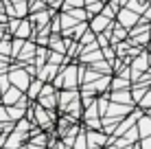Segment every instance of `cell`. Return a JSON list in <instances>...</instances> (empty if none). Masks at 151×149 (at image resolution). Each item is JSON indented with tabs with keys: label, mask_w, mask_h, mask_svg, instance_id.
<instances>
[{
	"label": "cell",
	"mask_w": 151,
	"mask_h": 149,
	"mask_svg": "<svg viewBox=\"0 0 151 149\" xmlns=\"http://www.w3.org/2000/svg\"><path fill=\"white\" fill-rule=\"evenodd\" d=\"M0 9H2V7H0Z\"/></svg>",
	"instance_id": "cell-30"
},
{
	"label": "cell",
	"mask_w": 151,
	"mask_h": 149,
	"mask_svg": "<svg viewBox=\"0 0 151 149\" xmlns=\"http://www.w3.org/2000/svg\"><path fill=\"white\" fill-rule=\"evenodd\" d=\"M110 24H112V20L107 18V15L96 13V15H92V22L88 24V29H90L94 35H99V33H103V31H107V29H110Z\"/></svg>",
	"instance_id": "cell-4"
},
{
	"label": "cell",
	"mask_w": 151,
	"mask_h": 149,
	"mask_svg": "<svg viewBox=\"0 0 151 149\" xmlns=\"http://www.w3.org/2000/svg\"><path fill=\"white\" fill-rule=\"evenodd\" d=\"M42 86H44V81H42L40 77L31 79V83H29V88H27V96H29V101H35V99H37V94H40Z\"/></svg>",
	"instance_id": "cell-11"
},
{
	"label": "cell",
	"mask_w": 151,
	"mask_h": 149,
	"mask_svg": "<svg viewBox=\"0 0 151 149\" xmlns=\"http://www.w3.org/2000/svg\"><path fill=\"white\" fill-rule=\"evenodd\" d=\"M138 138H140L138 127L134 125V127H129V130L123 134V140H118V145H134V143H138Z\"/></svg>",
	"instance_id": "cell-13"
},
{
	"label": "cell",
	"mask_w": 151,
	"mask_h": 149,
	"mask_svg": "<svg viewBox=\"0 0 151 149\" xmlns=\"http://www.w3.org/2000/svg\"><path fill=\"white\" fill-rule=\"evenodd\" d=\"M24 149H44V147H40V145H33V143H31V145H24Z\"/></svg>",
	"instance_id": "cell-24"
},
{
	"label": "cell",
	"mask_w": 151,
	"mask_h": 149,
	"mask_svg": "<svg viewBox=\"0 0 151 149\" xmlns=\"http://www.w3.org/2000/svg\"><path fill=\"white\" fill-rule=\"evenodd\" d=\"M149 42H151V40H149ZM149 50H151V44H149Z\"/></svg>",
	"instance_id": "cell-28"
},
{
	"label": "cell",
	"mask_w": 151,
	"mask_h": 149,
	"mask_svg": "<svg viewBox=\"0 0 151 149\" xmlns=\"http://www.w3.org/2000/svg\"><path fill=\"white\" fill-rule=\"evenodd\" d=\"M9 81H11V86H15V88H20L22 92H27V88H29V83H31V79L33 77L29 75V70L24 68V66H15V68H11L9 70Z\"/></svg>",
	"instance_id": "cell-1"
},
{
	"label": "cell",
	"mask_w": 151,
	"mask_h": 149,
	"mask_svg": "<svg viewBox=\"0 0 151 149\" xmlns=\"http://www.w3.org/2000/svg\"><path fill=\"white\" fill-rule=\"evenodd\" d=\"M88 2H94V0H86V4H88Z\"/></svg>",
	"instance_id": "cell-26"
},
{
	"label": "cell",
	"mask_w": 151,
	"mask_h": 149,
	"mask_svg": "<svg viewBox=\"0 0 151 149\" xmlns=\"http://www.w3.org/2000/svg\"><path fill=\"white\" fill-rule=\"evenodd\" d=\"M75 7H86V0H64L61 2V11H70Z\"/></svg>",
	"instance_id": "cell-18"
},
{
	"label": "cell",
	"mask_w": 151,
	"mask_h": 149,
	"mask_svg": "<svg viewBox=\"0 0 151 149\" xmlns=\"http://www.w3.org/2000/svg\"><path fill=\"white\" fill-rule=\"evenodd\" d=\"M35 101H37L42 107H46V110H55V107H57V88L50 83V81H48V83H44Z\"/></svg>",
	"instance_id": "cell-2"
},
{
	"label": "cell",
	"mask_w": 151,
	"mask_h": 149,
	"mask_svg": "<svg viewBox=\"0 0 151 149\" xmlns=\"http://www.w3.org/2000/svg\"><path fill=\"white\" fill-rule=\"evenodd\" d=\"M61 2H64V0H46V4L53 7V9H61Z\"/></svg>",
	"instance_id": "cell-23"
},
{
	"label": "cell",
	"mask_w": 151,
	"mask_h": 149,
	"mask_svg": "<svg viewBox=\"0 0 151 149\" xmlns=\"http://www.w3.org/2000/svg\"><path fill=\"white\" fill-rule=\"evenodd\" d=\"M22 44H24L22 37H13V40H11V59L18 57V53L22 50Z\"/></svg>",
	"instance_id": "cell-19"
},
{
	"label": "cell",
	"mask_w": 151,
	"mask_h": 149,
	"mask_svg": "<svg viewBox=\"0 0 151 149\" xmlns=\"http://www.w3.org/2000/svg\"><path fill=\"white\" fill-rule=\"evenodd\" d=\"M86 138H88V147H103L105 143H110V138L105 136V132H96V130H90L86 134Z\"/></svg>",
	"instance_id": "cell-6"
},
{
	"label": "cell",
	"mask_w": 151,
	"mask_h": 149,
	"mask_svg": "<svg viewBox=\"0 0 151 149\" xmlns=\"http://www.w3.org/2000/svg\"><path fill=\"white\" fill-rule=\"evenodd\" d=\"M31 31H33L31 22L22 18V20H20V24H18V29L13 31V35H15V37H22V40H29V37H31Z\"/></svg>",
	"instance_id": "cell-10"
},
{
	"label": "cell",
	"mask_w": 151,
	"mask_h": 149,
	"mask_svg": "<svg viewBox=\"0 0 151 149\" xmlns=\"http://www.w3.org/2000/svg\"><path fill=\"white\" fill-rule=\"evenodd\" d=\"M138 134H140V138H145V136H149L151 134V116H147V114H142L138 119Z\"/></svg>",
	"instance_id": "cell-12"
},
{
	"label": "cell",
	"mask_w": 151,
	"mask_h": 149,
	"mask_svg": "<svg viewBox=\"0 0 151 149\" xmlns=\"http://www.w3.org/2000/svg\"><path fill=\"white\" fill-rule=\"evenodd\" d=\"M35 50H37V46H35L33 42H27L24 40V44H22V50L18 53V64L22 66V64H27V61H33V55H35Z\"/></svg>",
	"instance_id": "cell-8"
},
{
	"label": "cell",
	"mask_w": 151,
	"mask_h": 149,
	"mask_svg": "<svg viewBox=\"0 0 151 149\" xmlns=\"http://www.w3.org/2000/svg\"><path fill=\"white\" fill-rule=\"evenodd\" d=\"M9 86H11V81H9V75H7V73H4V75H0V90L4 92V90L9 88Z\"/></svg>",
	"instance_id": "cell-20"
},
{
	"label": "cell",
	"mask_w": 151,
	"mask_h": 149,
	"mask_svg": "<svg viewBox=\"0 0 151 149\" xmlns=\"http://www.w3.org/2000/svg\"><path fill=\"white\" fill-rule=\"evenodd\" d=\"M127 75H129V70H125L121 77H112V81H110L112 90H125V88H127V86H129V77Z\"/></svg>",
	"instance_id": "cell-14"
},
{
	"label": "cell",
	"mask_w": 151,
	"mask_h": 149,
	"mask_svg": "<svg viewBox=\"0 0 151 149\" xmlns=\"http://www.w3.org/2000/svg\"><path fill=\"white\" fill-rule=\"evenodd\" d=\"M0 57H11V37L9 35L0 37Z\"/></svg>",
	"instance_id": "cell-15"
},
{
	"label": "cell",
	"mask_w": 151,
	"mask_h": 149,
	"mask_svg": "<svg viewBox=\"0 0 151 149\" xmlns=\"http://www.w3.org/2000/svg\"><path fill=\"white\" fill-rule=\"evenodd\" d=\"M59 68H61V66L46 61V64L42 66V68H37V77H40L42 81H44V83H46V81H53V79H55V75L59 73Z\"/></svg>",
	"instance_id": "cell-5"
},
{
	"label": "cell",
	"mask_w": 151,
	"mask_h": 149,
	"mask_svg": "<svg viewBox=\"0 0 151 149\" xmlns=\"http://www.w3.org/2000/svg\"><path fill=\"white\" fill-rule=\"evenodd\" d=\"M140 149H151V134L142 138V143H140Z\"/></svg>",
	"instance_id": "cell-22"
},
{
	"label": "cell",
	"mask_w": 151,
	"mask_h": 149,
	"mask_svg": "<svg viewBox=\"0 0 151 149\" xmlns=\"http://www.w3.org/2000/svg\"><path fill=\"white\" fill-rule=\"evenodd\" d=\"M20 99H22V90L15 88V86H9V88L2 92V99H0V103H4V105H13V103H18Z\"/></svg>",
	"instance_id": "cell-7"
},
{
	"label": "cell",
	"mask_w": 151,
	"mask_h": 149,
	"mask_svg": "<svg viewBox=\"0 0 151 149\" xmlns=\"http://www.w3.org/2000/svg\"><path fill=\"white\" fill-rule=\"evenodd\" d=\"M72 149H88V138H86V132H77V140L72 143Z\"/></svg>",
	"instance_id": "cell-17"
},
{
	"label": "cell",
	"mask_w": 151,
	"mask_h": 149,
	"mask_svg": "<svg viewBox=\"0 0 151 149\" xmlns=\"http://www.w3.org/2000/svg\"><path fill=\"white\" fill-rule=\"evenodd\" d=\"M112 33H114L112 44H114V42H121V40H125V37H127V31H125V27H123V24H114V27H112Z\"/></svg>",
	"instance_id": "cell-16"
},
{
	"label": "cell",
	"mask_w": 151,
	"mask_h": 149,
	"mask_svg": "<svg viewBox=\"0 0 151 149\" xmlns=\"http://www.w3.org/2000/svg\"><path fill=\"white\" fill-rule=\"evenodd\" d=\"M149 33H151V27H149Z\"/></svg>",
	"instance_id": "cell-29"
},
{
	"label": "cell",
	"mask_w": 151,
	"mask_h": 149,
	"mask_svg": "<svg viewBox=\"0 0 151 149\" xmlns=\"http://www.w3.org/2000/svg\"><path fill=\"white\" fill-rule=\"evenodd\" d=\"M4 121H9V114H7V105H4V103H0V123H4Z\"/></svg>",
	"instance_id": "cell-21"
},
{
	"label": "cell",
	"mask_w": 151,
	"mask_h": 149,
	"mask_svg": "<svg viewBox=\"0 0 151 149\" xmlns=\"http://www.w3.org/2000/svg\"><path fill=\"white\" fill-rule=\"evenodd\" d=\"M0 99H2V90H0Z\"/></svg>",
	"instance_id": "cell-27"
},
{
	"label": "cell",
	"mask_w": 151,
	"mask_h": 149,
	"mask_svg": "<svg viewBox=\"0 0 151 149\" xmlns=\"http://www.w3.org/2000/svg\"><path fill=\"white\" fill-rule=\"evenodd\" d=\"M129 94H132V92L125 88V90H112L107 96H110V101H114V103H129V101H132ZM129 105H132V103H129Z\"/></svg>",
	"instance_id": "cell-9"
},
{
	"label": "cell",
	"mask_w": 151,
	"mask_h": 149,
	"mask_svg": "<svg viewBox=\"0 0 151 149\" xmlns=\"http://www.w3.org/2000/svg\"><path fill=\"white\" fill-rule=\"evenodd\" d=\"M132 149H140V145H138V147H136V145H132Z\"/></svg>",
	"instance_id": "cell-25"
},
{
	"label": "cell",
	"mask_w": 151,
	"mask_h": 149,
	"mask_svg": "<svg viewBox=\"0 0 151 149\" xmlns=\"http://www.w3.org/2000/svg\"><path fill=\"white\" fill-rule=\"evenodd\" d=\"M116 18H118V24H123L125 29H132L134 24L140 22V15H138L136 11H132V9H127V7H121V9H118Z\"/></svg>",
	"instance_id": "cell-3"
}]
</instances>
